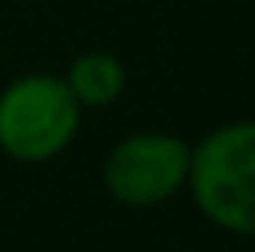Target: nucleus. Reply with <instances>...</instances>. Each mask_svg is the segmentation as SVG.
Segmentation results:
<instances>
[{
  "instance_id": "obj_1",
  "label": "nucleus",
  "mask_w": 255,
  "mask_h": 252,
  "mask_svg": "<svg viewBox=\"0 0 255 252\" xmlns=\"http://www.w3.org/2000/svg\"><path fill=\"white\" fill-rule=\"evenodd\" d=\"M185 189L211 227L255 238V119L222 123L192 145Z\"/></svg>"
},
{
  "instance_id": "obj_2",
  "label": "nucleus",
  "mask_w": 255,
  "mask_h": 252,
  "mask_svg": "<svg viewBox=\"0 0 255 252\" xmlns=\"http://www.w3.org/2000/svg\"><path fill=\"white\" fill-rule=\"evenodd\" d=\"M82 104L56 71H26L0 89V152L37 167L74 145Z\"/></svg>"
},
{
  "instance_id": "obj_3",
  "label": "nucleus",
  "mask_w": 255,
  "mask_h": 252,
  "mask_svg": "<svg viewBox=\"0 0 255 252\" xmlns=\"http://www.w3.org/2000/svg\"><path fill=\"white\" fill-rule=\"evenodd\" d=\"M192 145L170 130H133L104 156V189L122 208H159L185 189Z\"/></svg>"
},
{
  "instance_id": "obj_4",
  "label": "nucleus",
  "mask_w": 255,
  "mask_h": 252,
  "mask_svg": "<svg viewBox=\"0 0 255 252\" xmlns=\"http://www.w3.org/2000/svg\"><path fill=\"white\" fill-rule=\"evenodd\" d=\"M63 82L82 111H104L126 93V63L108 48H85L70 59Z\"/></svg>"
}]
</instances>
